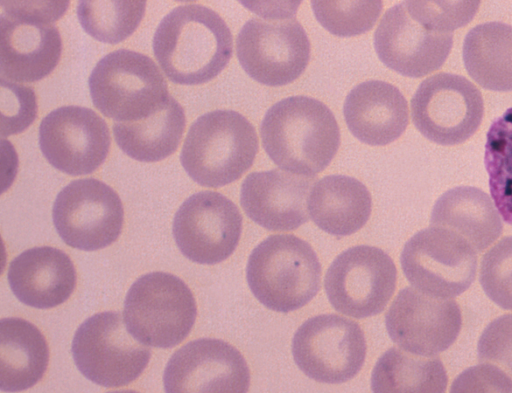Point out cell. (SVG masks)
I'll return each instance as SVG.
<instances>
[{
	"label": "cell",
	"mask_w": 512,
	"mask_h": 393,
	"mask_svg": "<svg viewBox=\"0 0 512 393\" xmlns=\"http://www.w3.org/2000/svg\"><path fill=\"white\" fill-rule=\"evenodd\" d=\"M39 146L56 169L73 176L85 175L107 157L110 132L104 119L92 109L63 106L42 119Z\"/></svg>",
	"instance_id": "17"
},
{
	"label": "cell",
	"mask_w": 512,
	"mask_h": 393,
	"mask_svg": "<svg viewBox=\"0 0 512 393\" xmlns=\"http://www.w3.org/2000/svg\"><path fill=\"white\" fill-rule=\"evenodd\" d=\"M479 1H404L389 8L375 33L379 59L397 73L420 78L438 70L453 45V31L470 22Z\"/></svg>",
	"instance_id": "1"
},
{
	"label": "cell",
	"mask_w": 512,
	"mask_h": 393,
	"mask_svg": "<svg viewBox=\"0 0 512 393\" xmlns=\"http://www.w3.org/2000/svg\"><path fill=\"white\" fill-rule=\"evenodd\" d=\"M248 20L236 39L238 60L255 81L283 86L296 80L310 59V41L291 7L260 11Z\"/></svg>",
	"instance_id": "6"
},
{
	"label": "cell",
	"mask_w": 512,
	"mask_h": 393,
	"mask_svg": "<svg viewBox=\"0 0 512 393\" xmlns=\"http://www.w3.org/2000/svg\"><path fill=\"white\" fill-rule=\"evenodd\" d=\"M52 217L57 233L67 245L95 251L117 240L124 210L110 186L87 178L72 181L58 193Z\"/></svg>",
	"instance_id": "14"
},
{
	"label": "cell",
	"mask_w": 512,
	"mask_h": 393,
	"mask_svg": "<svg viewBox=\"0 0 512 393\" xmlns=\"http://www.w3.org/2000/svg\"><path fill=\"white\" fill-rule=\"evenodd\" d=\"M49 350L43 334L21 318L0 322V387L2 391L29 389L43 377Z\"/></svg>",
	"instance_id": "25"
},
{
	"label": "cell",
	"mask_w": 512,
	"mask_h": 393,
	"mask_svg": "<svg viewBox=\"0 0 512 393\" xmlns=\"http://www.w3.org/2000/svg\"><path fill=\"white\" fill-rule=\"evenodd\" d=\"M484 164L492 200L504 221L512 225V107L487 132Z\"/></svg>",
	"instance_id": "29"
},
{
	"label": "cell",
	"mask_w": 512,
	"mask_h": 393,
	"mask_svg": "<svg viewBox=\"0 0 512 393\" xmlns=\"http://www.w3.org/2000/svg\"><path fill=\"white\" fill-rule=\"evenodd\" d=\"M182 106L169 96L153 114L134 122H115L114 138L129 157L141 162L160 161L175 152L185 129Z\"/></svg>",
	"instance_id": "27"
},
{
	"label": "cell",
	"mask_w": 512,
	"mask_h": 393,
	"mask_svg": "<svg viewBox=\"0 0 512 393\" xmlns=\"http://www.w3.org/2000/svg\"><path fill=\"white\" fill-rule=\"evenodd\" d=\"M451 392H512V379L498 366L482 362L464 370Z\"/></svg>",
	"instance_id": "35"
},
{
	"label": "cell",
	"mask_w": 512,
	"mask_h": 393,
	"mask_svg": "<svg viewBox=\"0 0 512 393\" xmlns=\"http://www.w3.org/2000/svg\"><path fill=\"white\" fill-rule=\"evenodd\" d=\"M292 355L309 378L328 384L344 383L361 370L366 340L354 321L334 314L318 315L295 332Z\"/></svg>",
	"instance_id": "13"
},
{
	"label": "cell",
	"mask_w": 512,
	"mask_h": 393,
	"mask_svg": "<svg viewBox=\"0 0 512 393\" xmlns=\"http://www.w3.org/2000/svg\"><path fill=\"white\" fill-rule=\"evenodd\" d=\"M484 115L480 90L467 78L440 72L421 82L411 100L417 130L440 145H457L479 128Z\"/></svg>",
	"instance_id": "11"
},
{
	"label": "cell",
	"mask_w": 512,
	"mask_h": 393,
	"mask_svg": "<svg viewBox=\"0 0 512 393\" xmlns=\"http://www.w3.org/2000/svg\"><path fill=\"white\" fill-rule=\"evenodd\" d=\"M313 222L335 236H347L368 221L372 199L366 186L346 175H328L314 183L307 201Z\"/></svg>",
	"instance_id": "24"
},
{
	"label": "cell",
	"mask_w": 512,
	"mask_h": 393,
	"mask_svg": "<svg viewBox=\"0 0 512 393\" xmlns=\"http://www.w3.org/2000/svg\"><path fill=\"white\" fill-rule=\"evenodd\" d=\"M168 393H244L250 372L242 354L219 339H198L173 354L163 376Z\"/></svg>",
	"instance_id": "18"
},
{
	"label": "cell",
	"mask_w": 512,
	"mask_h": 393,
	"mask_svg": "<svg viewBox=\"0 0 512 393\" xmlns=\"http://www.w3.org/2000/svg\"><path fill=\"white\" fill-rule=\"evenodd\" d=\"M8 282L24 304L48 309L65 302L76 285L71 259L54 247H34L14 258L8 268Z\"/></svg>",
	"instance_id": "22"
},
{
	"label": "cell",
	"mask_w": 512,
	"mask_h": 393,
	"mask_svg": "<svg viewBox=\"0 0 512 393\" xmlns=\"http://www.w3.org/2000/svg\"><path fill=\"white\" fill-rule=\"evenodd\" d=\"M396 281L397 270L387 253L377 247L359 245L334 259L326 272L324 287L336 311L360 319L385 309Z\"/></svg>",
	"instance_id": "12"
},
{
	"label": "cell",
	"mask_w": 512,
	"mask_h": 393,
	"mask_svg": "<svg viewBox=\"0 0 512 393\" xmlns=\"http://www.w3.org/2000/svg\"><path fill=\"white\" fill-rule=\"evenodd\" d=\"M62 41L51 23L0 16V74L16 82H34L50 74L60 60Z\"/></svg>",
	"instance_id": "20"
},
{
	"label": "cell",
	"mask_w": 512,
	"mask_h": 393,
	"mask_svg": "<svg viewBox=\"0 0 512 393\" xmlns=\"http://www.w3.org/2000/svg\"><path fill=\"white\" fill-rule=\"evenodd\" d=\"M430 224L458 233L476 252H482L502 234L500 214L487 193L472 186L444 192L435 202Z\"/></svg>",
	"instance_id": "23"
},
{
	"label": "cell",
	"mask_w": 512,
	"mask_h": 393,
	"mask_svg": "<svg viewBox=\"0 0 512 393\" xmlns=\"http://www.w3.org/2000/svg\"><path fill=\"white\" fill-rule=\"evenodd\" d=\"M68 1H1L2 12L11 15L33 18L52 23L59 19L66 11Z\"/></svg>",
	"instance_id": "36"
},
{
	"label": "cell",
	"mask_w": 512,
	"mask_h": 393,
	"mask_svg": "<svg viewBox=\"0 0 512 393\" xmlns=\"http://www.w3.org/2000/svg\"><path fill=\"white\" fill-rule=\"evenodd\" d=\"M479 282L491 301L512 310V236L502 238L484 254Z\"/></svg>",
	"instance_id": "32"
},
{
	"label": "cell",
	"mask_w": 512,
	"mask_h": 393,
	"mask_svg": "<svg viewBox=\"0 0 512 393\" xmlns=\"http://www.w3.org/2000/svg\"><path fill=\"white\" fill-rule=\"evenodd\" d=\"M242 232L238 207L215 191L193 194L177 210L173 235L180 251L193 262L216 264L236 249Z\"/></svg>",
	"instance_id": "15"
},
{
	"label": "cell",
	"mask_w": 512,
	"mask_h": 393,
	"mask_svg": "<svg viewBox=\"0 0 512 393\" xmlns=\"http://www.w3.org/2000/svg\"><path fill=\"white\" fill-rule=\"evenodd\" d=\"M246 278L260 303L276 312H290L318 293L321 265L306 241L289 234L271 235L250 254Z\"/></svg>",
	"instance_id": "5"
},
{
	"label": "cell",
	"mask_w": 512,
	"mask_h": 393,
	"mask_svg": "<svg viewBox=\"0 0 512 393\" xmlns=\"http://www.w3.org/2000/svg\"><path fill=\"white\" fill-rule=\"evenodd\" d=\"M263 148L282 170L315 177L331 162L340 145L332 111L308 96H291L273 104L260 125Z\"/></svg>",
	"instance_id": "3"
},
{
	"label": "cell",
	"mask_w": 512,
	"mask_h": 393,
	"mask_svg": "<svg viewBox=\"0 0 512 393\" xmlns=\"http://www.w3.org/2000/svg\"><path fill=\"white\" fill-rule=\"evenodd\" d=\"M311 4L317 21L340 37L369 31L383 7L381 1H312Z\"/></svg>",
	"instance_id": "31"
},
{
	"label": "cell",
	"mask_w": 512,
	"mask_h": 393,
	"mask_svg": "<svg viewBox=\"0 0 512 393\" xmlns=\"http://www.w3.org/2000/svg\"><path fill=\"white\" fill-rule=\"evenodd\" d=\"M72 356L83 376L106 388L128 385L144 371L150 350L128 331L118 312H101L75 332Z\"/></svg>",
	"instance_id": "9"
},
{
	"label": "cell",
	"mask_w": 512,
	"mask_h": 393,
	"mask_svg": "<svg viewBox=\"0 0 512 393\" xmlns=\"http://www.w3.org/2000/svg\"><path fill=\"white\" fill-rule=\"evenodd\" d=\"M1 136L24 131L37 114L36 96L30 87L1 77Z\"/></svg>",
	"instance_id": "33"
},
{
	"label": "cell",
	"mask_w": 512,
	"mask_h": 393,
	"mask_svg": "<svg viewBox=\"0 0 512 393\" xmlns=\"http://www.w3.org/2000/svg\"><path fill=\"white\" fill-rule=\"evenodd\" d=\"M462 57L469 76L487 90L512 91V26L479 24L466 34Z\"/></svg>",
	"instance_id": "26"
},
{
	"label": "cell",
	"mask_w": 512,
	"mask_h": 393,
	"mask_svg": "<svg viewBox=\"0 0 512 393\" xmlns=\"http://www.w3.org/2000/svg\"><path fill=\"white\" fill-rule=\"evenodd\" d=\"M315 177L280 169L253 172L242 183L246 215L271 231H290L308 220V194Z\"/></svg>",
	"instance_id": "19"
},
{
	"label": "cell",
	"mask_w": 512,
	"mask_h": 393,
	"mask_svg": "<svg viewBox=\"0 0 512 393\" xmlns=\"http://www.w3.org/2000/svg\"><path fill=\"white\" fill-rule=\"evenodd\" d=\"M258 137L253 125L233 110H214L190 126L180 160L187 174L205 187L239 179L253 164Z\"/></svg>",
	"instance_id": "4"
},
{
	"label": "cell",
	"mask_w": 512,
	"mask_h": 393,
	"mask_svg": "<svg viewBox=\"0 0 512 393\" xmlns=\"http://www.w3.org/2000/svg\"><path fill=\"white\" fill-rule=\"evenodd\" d=\"M401 267L412 287L452 299L465 292L477 272V252L458 233L438 226L417 232L404 245Z\"/></svg>",
	"instance_id": "10"
},
{
	"label": "cell",
	"mask_w": 512,
	"mask_h": 393,
	"mask_svg": "<svg viewBox=\"0 0 512 393\" xmlns=\"http://www.w3.org/2000/svg\"><path fill=\"white\" fill-rule=\"evenodd\" d=\"M448 377L442 361L402 348L388 349L377 361L371 376L376 393H443Z\"/></svg>",
	"instance_id": "28"
},
{
	"label": "cell",
	"mask_w": 512,
	"mask_h": 393,
	"mask_svg": "<svg viewBox=\"0 0 512 393\" xmlns=\"http://www.w3.org/2000/svg\"><path fill=\"white\" fill-rule=\"evenodd\" d=\"M480 362L501 368L512 379V314H505L490 322L477 344Z\"/></svg>",
	"instance_id": "34"
},
{
	"label": "cell",
	"mask_w": 512,
	"mask_h": 393,
	"mask_svg": "<svg viewBox=\"0 0 512 393\" xmlns=\"http://www.w3.org/2000/svg\"><path fill=\"white\" fill-rule=\"evenodd\" d=\"M232 34L214 10L190 3L160 21L152 42L165 75L174 83L198 85L215 78L228 64Z\"/></svg>",
	"instance_id": "2"
},
{
	"label": "cell",
	"mask_w": 512,
	"mask_h": 393,
	"mask_svg": "<svg viewBox=\"0 0 512 393\" xmlns=\"http://www.w3.org/2000/svg\"><path fill=\"white\" fill-rule=\"evenodd\" d=\"M343 113L351 133L369 145H387L399 138L408 122V104L394 85L380 80L356 85L347 95Z\"/></svg>",
	"instance_id": "21"
},
{
	"label": "cell",
	"mask_w": 512,
	"mask_h": 393,
	"mask_svg": "<svg viewBox=\"0 0 512 393\" xmlns=\"http://www.w3.org/2000/svg\"><path fill=\"white\" fill-rule=\"evenodd\" d=\"M128 331L141 343L171 348L190 333L197 315L194 296L175 275L152 272L138 278L124 302Z\"/></svg>",
	"instance_id": "8"
},
{
	"label": "cell",
	"mask_w": 512,
	"mask_h": 393,
	"mask_svg": "<svg viewBox=\"0 0 512 393\" xmlns=\"http://www.w3.org/2000/svg\"><path fill=\"white\" fill-rule=\"evenodd\" d=\"M146 2L83 0L78 3L77 15L86 33L94 39L117 44L129 37L139 26Z\"/></svg>",
	"instance_id": "30"
},
{
	"label": "cell",
	"mask_w": 512,
	"mask_h": 393,
	"mask_svg": "<svg viewBox=\"0 0 512 393\" xmlns=\"http://www.w3.org/2000/svg\"><path fill=\"white\" fill-rule=\"evenodd\" d=\"M385 323L389 337L400 348L417 355L436 356L458 338L462 314L453 299L406 287L393 300Z\"/></svg>",
	"instance_id": "16"
},
{
	"label": "cell",
	"mask_w": 512,
	"mask_h": 393,
	"mask_svg": "<svg viewBox=\"0 0 512 393\" xmlns=\"http://www.w3.org/2000/svg\"><path fill=\"white\" fill-rule=\"evenodd\" d=\"M94 106L115 122H134L156 112L170 96L159 67L127 49L105 55L88 80Z\"/></svg>",
	"instance_id": "7"
}]
</instances>
